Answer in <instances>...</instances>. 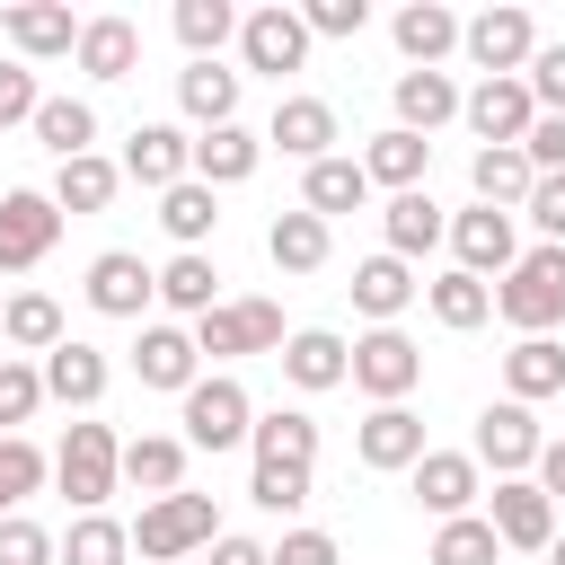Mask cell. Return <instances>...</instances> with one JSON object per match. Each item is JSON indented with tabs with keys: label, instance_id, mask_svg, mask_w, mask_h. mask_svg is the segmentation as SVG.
<instances>
[{
	"label": "cell",
	"instance_id": "1",
	"mask_svg": "<svg viewBox=\"0 0 565 565\" xmlns=\"http://www.w3.org/2000/svg\"><path fill=\"white\" fill-rule=\"evenodd\" d=\"M53 486L71 494V512H106V494L124 486V441L115 424H71L53 450Z\"/></svg>",
	"mask_w": 565,
	"mask_h": 565
},
{
	"label": "cell",
	"instance_id": "2",
	"mask_svg": "<svg viewBox=\"0 0 565 565\" xmlns=\"http://www.w3.org/2000/svg\"><path fill=\"white\" fill-rule=\"evenodd\" d=\"M344 380H353L371 406H406V397H415V380H424V344H415L406 327H371V335H353Z\"/></svg>",
	"mask_w": 565,
	"mask_h": 565
},
{
	"label": "cell",
	"instance_id": "3",
	"mask_svg": "<svg viewBox=\"0 0 565 565\" xmlns=\"http://www.w3.org/2000/svg\"><path fill=\"white\" fill-rule=\"evenodd\" d=\"M221 539V512H212V494H150L141 503V521H132V547L150 556V565H177V556H194V547H212Z\"/></svg>",
	"mask_w": 565,
	"mask_h": 565
},
{
	"label": "cell",
	"instance_id": "4",
	"mask_svg": "<svg viewBox=\"0 0 565 565\" xmlns=\"http://www.w3.org/2000/svg\"><path fill=\"white\" fill-rule=\"evenodd\" d=\"M494 309H503V327L547 335L565 318V247H521V265L494 282Z\"/></svg>",
	"mask_w": 565,
	"mask_h": 565
},
{
	"label": "cell",
	"instance_id": "5",
	"mask_svg": "<svg viewBox=\"0 0 565 565\" xmlns=\"http://www.w3.org/2000/svg\"><path fill=\"white\" fill-rule=\"evenodd\" d=\"M177 424H185V433H177L185 450H238L247 424H256V406H247V388H238L230 371H203V380L177 397Z\"/></svg>",
	"mask_w": 565,
	"mask_h": 565
},
{
	"label": "cell",
	"instance_id": "6",
	"mask_svg": "<svg viewBox=\"0 0 565 565\" xmlns=\"http://www.w3.org/2000/svg\"><path fill=\"white\" fill-rule=\"evenodd\" d=\"M459 53L486 79H521L539 53V26H530V9H477V18H459Z\"/></svg>",
	"mask_w": 565,
	"mask_h": 565
},
{
	"label": "cell",
	"instance_id": "7",
	"mask_svg": "<svg viewBox=\"0 0 565 565\" xmlns=\"http://www.w3.org/2000/svg\"><path fill=\"white\" fill-rule=\"evenodd\" d=\"M194 353L238 362V353H282V309L274 300H221L194 318Z\"/></svg>",
	"mask_w": 565,
	"mask_h": 565
},
{
	"label": "cell",
	"instance_id": "8",
	"mask_svg": "<svg viewBox=\"0 0 565 565\" xmlns=\"http://www.w3.org/2000/svg\"><path fill=\"white\" fill-rule=\"evenodd\" d=\"M450 256H459V274H477V282H503V274L521 265V230H512V212H494V203H468V212H450Z\"/></svg>",
	"mask_w": 565,
	"mask_h": 565
},
{
	"label": "cell",
	"instance_id": "9",
	"mask_svg": "<svg viewBox=\"0 0 565 565\" xmlns=\"http://www.w3.org/2000/svg\"><path fill=\"white\" fill-rule=\"evenodd\" d=\"M539 450H547V433H539V415L530 406H512V397H494L486 415H477V468H494V477H530L539 468Z\"/></svg>",
	"mask_w": 565,
	"mask_h": 565
},
{
	"label": "cell",
	"instance_id": "10",
	"mask_svg": "<svg viewBox=\"0 0 565 565\" xmlns=\"http://www.w3.org/2000/svg\"><path fill=\"white\" fill-rule=\"evenodd\" d=\"M53 238H62L53 194H35V185L0 194V274H35V265L53 256Z\"/></svg>",
	"mask_w": 565,
	"mask_h": 565
},
{
	"label": "cell",
	"instance_id": "11",
	"mask_svg": "<svg viewBox=\"0 0 565 565\" xmlns=\"http://www.w3.org/2000/svg\"><path fill=\"white\" fill-rule=\"evenodd\" d=\"M238 62H247V71H265V79L300 71V62H309V26H300V9H282V0L247 9V18H238Z\"/></svg>",
	"mask_w": 565,
	"mask_h": 565
},
{
	"label": "cell",
	"instance_id": "12",
	"mask_svg": "<svg viewBox=\"0 0 565 565\" xmlns=\"http://www.w3.org/2000/svg\"><path fill=\"white\" fill-rule=\"evenodd\" d=\"M459 124L477 132V150H521V132L539 124V106H530L521 79H477V88L459 97Z\"/></svg>",
	"mask_w": 565,
	"mask_h": 565
},
{
	"label": "cell",
	"instance_id": "13",
	"mask_svg": "<svg viewBox=\"0 0 565 565\" xmlns=\"http://www.w3.org/2000/svg\"><path fill=\"white\" fill-rule=\"evenodd\" d=\"M406 477H415V503H424L433 521H459V512H477V494H486V468H477L468 450H424Z\"/></svg>",
	"mask_w": 565,
	"mask_h": 565
},
{
	"label": "cell",
	"instance_id": "14",
	"mask_svg": "<svg viewBox=\"0 0 565 565\" xmlns=\"http://www.w3.org/2000/svg\"><path fill=\"white\" fill-rule=\"evenodd\" d=\"M486 530H494V547H547V539H556V503H547L530 477H494Z\"/></svg>",
	"mask_w": 565,
	"mask_h": 565
},
{
	"label": "cell",
	"instance_id": "15",
	"mask_svg": "<svg viewBox=\"0 0 565 565\" xmlns=\"http://www.w3.org/2000/svg\"><path fill=\"white\" fill-rule=\"evenodd\" d=\"M132 185H150V194H168V185H185L194 177V141L177 132V124H132V141H124V159H115Z\"/></svg>",
	"mask_w": 565,
	"mask_h": 565
},
{
	"label": "cell",
	"instance_id": "16",
	"mask_svg": "<svg viewBox=\"0 0 565 565\" xmlns=\"http://www.w3.org/2000/svg\"><path fill=\"white\" fill-rule=\"evenodd\" d=\"M265 150H282V159H300V168L335 159V106H327V97H282L274 124H265Z\"/></svg>",
	"mask_w": 565,
	"mask_h": 565
},
{
	"label": "cell",
	"instance_id": "17",
	"mask_svg": "<svg viewBox=\"0 0 565 565\" xmlns=\"http://www.w3.org/2000/svg\"><path fill=\"white\" fill-rule=\"evenodd\" d=\"M150 300H159V274H150L132 247H106V256L88 265V309H97V318H141Z\"/></svg>",
	"mask_w": 565,
	"mask_h": 565
},
{
	"label": "cell",
	"instance_id": "18",
	"mask_svg": "<svg viewBox=\"0 0 565 565\" xmlns=\"http://www.w3.org/2000/svg\"><path fill=\"white\" fill-rule=\"evenodd\" d=\"M132 380L141 388H168V397H185L194 380H203V353H194V335L185 327H141V344H132Z\"/></svg>",
	"mask_w": 565,
	"mask_h": 565
},
{
	"label": "cell",
	"instance_id": "19",
	"mask_svg": "<svg viewBox=\"0 0 565 565\" xmlns=\"http://www.w3.org/2000/svg\"><path fill=\"white\" fill-rule=\"evenodd\" d=\"M353 459L380 468V477H388V468H415V459H424V415H415V406H371L362 433H353Z\"/></svg>",
	"mask_w": 565,
	"mask_h": 565
},
{
	"label": "cell",
	"instance_id": "20",
	"mask_svg": "<svg viewBox=\"0 0 565 565\" xmlns=\"http://www.w3.org/2000/svg\"><path fill=\"white\" fill-rule=\"evenodd\" d=\"M256 159H265V132H247V124H212V132H194V185H247L256 177Z\"/></svg>",
	"mask_w": 565,
	"mask_h": 565
},
{
	"label": "cell",
	"instance_id": "21",
	"mask_svg": "<svg viewBox=\"0 0 565 565\" xmlns=\"http://www.w3.org/2000/svg\"><path fill=\"white\" fill-rule=\"evenodd\" d=\"M35 371H44V397H62V406H79V415H88V406L106 397V380H115V371H106V353H97V344H79V335H62Z\"/></svg>",
	"mask_w": 565,
	"mask_h": 565
},
{
	"label": "cell",
	"instance_id": "22",
	"mask_svg": "<svg viewBox=\"0 0 565 565\" xmlns=\"http://www.w3.org/2000/svg\"><path fill=\"white\" fill-rule=\"evenodd\" d=\"M0 35H9L18 53H35V62H53V53L79 44V18H71L62 0H9V9H0Z\"/></svg>",
	"mask_w": 565,
	"mask_h": 565
},
{
	"label": "cell",
	"instance_id": "23",
	"mask_svg": "<svg viewBox=\"0 0 565 565\" xmlns=\"http://www.w3.org/2000/svg\"><path fill=\"white\" fill-rule=\"evenodd\" d=\"M388 35H397L406 71H441V53H459V18H450L441 0H406V9L388 18Z\"/></svg>",
	"mask_w": 565,
	"mask_h": 565
},
{
	"label": "cell",
	"instance_id": "24",
	"mask_svg": "<svg viewBox=\"0 0 565 565\" xmlns=\"http://www.w3.org/2000/svg\"><path fill=\"white\" fill-rule=\"evenodd\" d=\"M344 353H353V344H344L335 327H300V335H282V353H274V362H282V380H291V388H309V397H318V388H344Z\"/></svg>",
	"mask_w": 565,
	"mask_h": 565
},
{
	"label": "cell",
	"instance_id": "25",
	"mask_svg": "<svg viewBox=\"0 0 565 565\" xmlns=\"http://www.w3.org/2000/svg\"><path fill=\"white\" fill-rule=\"evenodd\" d=\"M503 397H512V406L565 397V344H556V335H521V344L503 353Z\"/></svg>",
	"mask_w": 565,
	"mask_h": 565
},
{
	"label": "cell",
	"instance_id": "26",
	"mask_svg": "<svg viewBox=\"0 0 565 565\" xmlns=\"http://www.w3.org/2000/svg\"><path fill=\"white\" fill-rule=\"evenodd\" d=\"M71 53H79L88 79H132L141 71V26L132 18H79V44Z\"/></svg>",
	"mask_w": 565,
	"mask_h": 565
},
{
	"label": "cell",
	"instance_id": "27",
	"mask_svg": "<svg viewBox=\"0 0 565 565\" xmlns=\"http://www.w3.org/2000/svg\"><path fill=\"white\" fill-rule=\"evenodd\" d=\"M380 238H388V256H397V265H415L424 247H441V238H450V221H441V203L415 185V194H388V212H380Z\"/></svg>",
	"mask_w": 565,
	"mask_h": 565
},
{
	"label": "cell",
	"instance_id": "28",
	"mask_svg": "<svg viewBox=\"0 0 565 565\" xmlns=\"http://www.w3.org/2000/svg\"><path fill=\"white\" fill-rule=\"evenodd\" d=\"M415 291H424V282H415V265H397V256H388V247H380V256H362V265H353V309H362V318H371V327H397V309H406V300H415Z\"/></svg>",
	"mask_w": 565,
	"mask_h": 565
},
{
	"label": "cell",
	"instance_id": "29",
	"mask_svg": "<svg viewBox=\"0 0 565 565\" xmlns=\"http://www.w3.org/2000/svg\"><path fill=\"white\" fill-rule=\"evenodd\" d=\"M424 168H433V141H424V132H397V124H388V132H371V150H362V177H371V185H388V194H415V185H424Z\"/></svg>",
	"mask_w": 565,
	"mask_h": 565
},
{
	"label": "cell",
	"instance_id": "30",
	"mask_svg": "<svg viewBox=\"0 0 565 565\" xmlns=\"http://www.w3.org/2000/svg\"><path fill=\"white\" fill-rule=\"evenodd\" d=\"M247 450H256L265 468H318V424H309L300 406H274V415L247 424Z\"/></svg>",
	"mask_w": 565,
	"mask_h": 565
},
{
	"label": "cell",
	"instance_id": "31",
	"mask_svg": "<svg viewBox=\"0 0 565 565\" xmlns=\"http://www.w3.org/2000/svg\"><path fill=\"white\" fill-rule=\"evenodd\" d=\"M371 203V177H362V159H318L309 177H300V212H318V221H335V212H362Z\"/></svg>",
	"mask_w": 565,
	"mask_h": 565
},
{
	"label": "cell",
	"instance_id": "32",
	"mask_svg": "<svg viewBox=\"0 0 565 565\" xmlns=\"http://www.w3.org/2000/svg\"><path fill=\"white\" fill-rule=\"evenodd\" d=\"M177 106L212 132V124H238V71H221V62H185L177 71Z\"/></svg>",
	"mask_w": 565,
	"mask_h": 565
},
{
	"label": "cell",
	"instance_id": "33",
	"mask_svg": "<svg viewBox=\"0 0 565 565\" xmlns=\"http://www.w3.org/2000/svg\"><path fill=\"white\" fill-rule=\"evenodd\" d=\"M459 115L450 71H397V132H441Z\"/></svg>",
	"mask_w": 565,
	"mask_h": 565
},
{
	"label": "cell",
	"instance_id": "34",
	"mask_svg": "<svg viewBox=\"0 0 565 565\" xmlns=\"http://www.w3.org/2000/svg\"><path fill=\"white\" fill-rule=\"evenodd\" d=\"M159 300H168L177 318H203V309H221V265H212L203 247L168 256V265H159Z\"/></svg>",
	"mask_w": 565,
	"mask_h": 565
},
{
	"label": "cell",
	"instance_id": "35",
	"mask_svg": "<svg viewBox=\"0 0 565 565\" xmlns=\"http://www.w3.org/2000/svg\"><path fill=\"white\" fill-rule=\"evenodd\" d=\"M124 486L177 494V486H185V441H177V433H132V441H124Z\"/></svg>",
	"mask_w": 565,
	"mask_h": 565
},
{
	"label": "cell",
	"instance_id": "36",
	"mask_svg": "<svg viewBox=\"0 0 565 565\" xmlns=\"http://www.w3.org/2000/svg\"><path fill=\"white\" fill-rule=\"evenodd\" d=\"M35 141H44L53 159H88V150H97V106H88V97H44V106H35Z\"/></svg>",
	"mask_w": 565,
	"mask_h": 565
},
{
	"label": "cell",
	"instance_id": "37",
	"mask_svg": "<svg viewBox=\"0 0 565 565\" xmlns=\"http://www.w3.org/2000/svg\"><path fill=\"white\" fill-rule=\"evenodd\" d=\"M115 185H124L115 159H97V150H88V159H62V168H53V212H106Z\"/></svg>",
	"mask_w": 565,
	"mask_h": 565
},
{
	"label": "cell",
	"instance_id": "38",
	"mask_svg": "<svg viewBox=\"0 0 565 565\" xmlns=\"http://www.w3.org/2000/svg\"><path fill=\"white\" fill-rule=\"evenodd\" d=\"M265 256H274V274H318L327 265V221L318 212H274Z\"/></svg>",
	"mask_w": 565,
	"mask_h": 565
},
{
	"label": "cell",
	"instance_id": "39",
	"mask_svg": "<svg viewBox=\"0 0 565 565\" xmlns=\"http://www.w3.org/2000/svg\"><path fill=\"white\" fill-rule=\"evenodd\" d=\"M424 300H433V318H441L450 335H468V327H486V318H494V282H477V274H459V265H450V274H433V282H424Z\"/></svg>",
	"mask_w": 565,
	"mask_h": 565
},
{
	"label": "cell",
	"instance_id": "40",
	"mask_svg": "<svg viewBox=\"0 0 565 565\" xmlns=\"http://www.w3.org/2000/svg\"><path fill=\"white\" fill-rule=\"evenodd\" d=\"M132 556V530L106 521V512H79L62 539H53V565H124Z\"/></svg>",
	"mask_w": 565,
	"mask_h": 565
},
{
	"label": "cell",
	"instance_id": "41",
	"mask_svg": "<svg viewBox=\"0 0 565 565\" xmlns=\"http://www.w3.org/2000/svg\"><path fill=\"white\" fill-rule=\"evenodd\" d=\"M468 185H477V203H494V212H521L539 177H530V159H521V150H477V159H468Z\"/></svg>",
	"mask_w": 565,
	"mask_h": 565
},
{
	"label": "cell",
	"instance_id": "42",
	"mask_svg": "<svg viewBox=\"0 0 565 565\" xmlns=\"http://www.w3.org/2000/svg\"><path fill=\"white\" fill-rule=\"evenodd\" d=\"M159 230L177 238V256H185V247H203V238L221 230V203H212V185H194V177H185V185H168V194H159Z\"/></svg>",
	"mask_w": 565,
	"mask_h": 565
},
{
	"label": "cell",
	"instance_id": "43",
	"mask_svg": "<svg viewBox=\"0 0 565 565\" xmlns=\"http://www.w3.org/2000/svg\"><path fill=\"white\" fill-rule=\"evenodd\" d=\"M44 477H53V459L26 433H0V521L26 512V494H44Z\"/></svg>",
	"mask_w": 565,
	"mask_h": 565
},
{
	"label": "cell",
	"instance_id": "44",
	"mask_svg": "<svg viewBox=\"0 0 565 565\" xmlns=\"http://www.w3.org/2000/svg\"><path fill=\"white\" fill-rule=\"evenodd\" d=\"M238 35V9L230 0H177V44L194 62H221V44Z\"/></svg>",
	"mask_w": 565,
	"mask_h": 565
},
{
	"label": "cell",
	"instance_id": "45",
	"mask_svg": "<svg viewBox=\"0 0 565 565\" xmlns=\"http://www.w3.org/2000/svg\"><path fill=\"white\" fill-rule=\"evenodd\" d=\"M0 335L18 344V362H26V353H53V344H62V309H53L44 291H18V300L0 309Z\"/></svg>",
	"mask_w": 565,
	"mask_h": 565
},
{
	"label": "cell",
	"instance_id": "46",
	"mask_svg": "<svg viewBox=\"0 0 565 565\" xmlns=\"http://www.w3.org/2000/svg\"><path fill=\"white\" fill-rule=\"evenodd\" d=\"M494 556H503V547H494L486 512H459V521L433 530V565H494Z\"/></svg>",
	"mask_w": 565,
	"mask_h": 565
},
{
	"label": "cell",
	"instance_id": "47",
	"mask_svg": "<svg viewBox=\"0 0 565 565\" xmlns=\"http://www.w3.org/2000/svg\"><path fill=\"white\" fill-rule=\"evenodd\" d=\"M35 406H44V371L18 362V353H0V433H18Z\"/></svg>",
	"mask_w": 565,
	"mask_h": 565
},
{
	"label": "cell",
	"instance_id": "48",
	"mask_svg": "<svg viewBox=\"0 0 565 565\" xmlns=\"http://www.w3.org/2000/svg\"><path fill=\"white\" fill-rule=\"evenodd\" d=\"M247 503H265V512H300V503H309V468H265V459H256Z\"/></svg>",
	"mask_w": 565,
	"mask_h": 565
},
{
	"label": "cell",
	"instance_id": "49",
	"mask_svg": "<svg viewBox=\"0 0 565 565\" xmlns=\"http://www.w3.org/2000/svg\"><path fill=\"white\" fill-rule=\"evenodd\" d=\"M521 88H530V106H539V115H565V44H539V53H530V71H521Z\"/></svg>",
	"mask_w": 565,
	"mask_h": 565
},
{
	"label": "cell",
	"instance_id": "50",
	"mask_svg": "<svg viewBox=\"0 0 565 565\" xmlns=\"http://www.w3.org/2000/svg\"><path fill=\"white\" fill-rule=\"evenodd\" d=\"M0 565H53V530L26 521V512H9L0 521Z\"/></svg>",
	"mask_w": 565,
	"mask_h": 565
},
{
	"label": "cell",
	"instance_id": "51",
	"mask_svg": "<svg viewBox=\"0 0 565 565\" xmlns=\"http://www.w3.org/2000/svg\"><path fill=\"white\" fill-rule=\"evenodd\" d=\"M521 159H530V177H565V115H539L521 132Z\"/></svg>",
	"mask_w": 565,
	"mask_h": 565
},
{
	"label": "cell",
	"instance_id": "52",
	"mask_svg": "<svg viewBox=\"0 0 565 565\" xmlns=\"http://www.w3.org/2000/svg\"><path fill=\"white\" fill-rule=\"evenodd\" d=\"M300 26H309V35H362V26H371V0H309Z\"/></svg>",
	"mask_w": 565,
	"mask_h": 565
},
{
	"label": "cell",
	"instance_id": "53",
	"mask_svg": "<svg viewBox=\"0 0 565 565\" xmlns=\"http://www.w3.org/2000/svg\"><path fill=\"white\" fill-rule=\"evenodd\" d=\"M35 106H44V88H35V71H18V62H0V132H9V124H35Z\"/></svg>",
	"mask_w": 565,
	"mask_h": 565
},
{
	"label": "cell",
	"instance_id": "54",
	"mask_svg": "<svg viewBox=\"0 0 565 565\" xmlns=\"http://www.w3.org/2000/svg\"><path fill=\"white\" fill-rule=\"evenodd\" d=\"M530 221H539V247H565V177H539L530 185V203H521Z\"/></svg>",
	"mask_w": 565,
	"mask_h": 565
},
{
	"label": "cell",
	"instance_id": "55",
	"mask_svg": "<svg viewBox=\"0 0 565 565\" xmlns=\"http://www.w3.org/2000/svg\"><path fill=\"white\" fill-rule=\"evenodd\" d=\"M265 565H344L327 530H282V547H265Z\"/></svg>",
	"mask_w": 565,
	"mask_h": 565
},
{
	"label": "cell",
	"instance_id": "56",
	"mask_svg": "<svg viewBox=\"0 0 565 565\" xmlns=\"http://www.w3.org/2000/svg\"><path fill=\"white\" fill-rule=\"evenodd\" d=\"M530 486H539L547 503H565V441H547V450H539V468H530Z\"/></svg>",
	"mask_w": 565,
	"mask_h": 565
},
{
	"label": "cell",
	"instance_id": "57",
	"mask_svg": "<svg viewBox=\"0 0 565 565\" xmlns=\"http://www.w3.org/2000/svg\"><path fill=\"white\" fill-rule=\"evenodd\" d=\"M212 565H265V547L238 539V530H221V539H212Z\"/></svg>",
	"mask_w": 565,
	"mask_h": 565
},
{
	"label": "cell",
	"instance_id": "58",
	"mask_svg": "<svg viewBox=\"0 0 565 565\" xmlns=\"http://www.w3.org/2000/svg\"><path fill=\"white\" fill-rule=\"evenodd\" d=\"M547 565H565V539H547Z\"/></svg>",
	"mask_w": 565,
	"mask_h": 565
}]
</instances>
